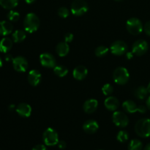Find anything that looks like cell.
I'll use <instances>...</instances> for the list:
<instances>
[{"instance_id": "cell-1", "label": "cell", "mask_w": 150, "mask_h": 150, "mask_svg": "<svg viewBox=\"0 0 150 150\" xmlns=\"http://www.w3.org/2000/svg\"><path fill=\"white\" fill-rule=\"evenodd\" d=\"M40 19L36 14L33 13H28L23 21V27L25 31L29 33L36 32L40 27Z\"/></svg>"}, {"instance_id": "cell-2", "label": "cell", "mask_w": 150, "mask_h": 150, "mask_svg": "<svg viewBox=\"0 0 150 150\" xmlns=\"http://www.w3.org/2000/svg\"><path fill=\"white\" fill-rule=\"evenodd\" d=\"M136 134L142 138H148L150 136V120L143 118L139 120L135 125Z\"/></svg>"}, {"instance_id": "cell-3", "label": "cell", "mask_w": 150, "mask_h": 150, "mask_svg": "<svg viewBox=\"0 0 150 150\" xmlns=\"http://www.w3.org/2000/svg\"><path fill=\"white\" fill-rule=\"evenodd\" d=\"M113 79L114 82L119 85H125L128 82L130 79L129 72L125 67H119L113 73Z\"/></svg>"}, {"instance_id": "cell-4", "label": "cell", "mask_w": 150, "mask_h": 150, "mask_svg": "<svg viewBox=\"0 0 150 150\" xmlns=\"http://www.w3.org/2000/svg\"><path fill=\"white\" fill-rule=\"evenodd\" d=\"M126 28L129 33L133 35H138L142 32L144 29L142 21L137 18H131L126 23Z\"/></svg>"}, {"instance_id": "cell-5", "label": "cell", "mask_w": 150, "mask_h": 150, "mask_svg": "<svg viewBox=\"0 0 150 150\" xmlns=\"http://www.w3.org/2000/svg\"><path fill=\"white\" fill-rule=\"evenodd\" d=\"M42 139L47 146H55L59 143V136L57 132L51 127H48L44 131L42 135Z\"/></svg>"}, {"instance_id": "cell-6", "label": "cell", "mask_w": 150, "mask_h": 150, "mask_svg": "<svg viewBox=\"0 0 150 150\" xmlns=\"http://www.w3.org/2000/svg\"><path fill=\"white\" fill-rule=\"evenodd\" d=\"M89 10V6L85 0H74L71 4L70 10L73 15L81 16L84 15Z\"/></svg>"}, {"instance_id": "cell-7", "label": "cell", "mask_w": 150, "mask_h": 150, "mask_svg": "<svg viewBox=\"0 0 150 150\" xmlns=\"http://www.w3.org/2000/svg\"><path fill=\"white\" fill-rule=\"evenodd\" d=\"M122 108L126 112L130 113V114H133L136 112L142 113L144 114L146 111V108L144 105H139L138 106L136 103L133 100H126L123 103Z\"/></svg>"}, {"instance_id": "cell-8", "label": "cell", "mask_w": 150, "mask_h": 150, "mask_svg": "<svg viewBox=\"0 0 150 150\" xmlns=\"http://www.w3.org/2000/svg\"><path fill=\"white\" fill-rule=\"evenodd\" d=\"M149 48L147 42L144 40H138L132 46V52L136 56H142L146 54Z\"/></svg>"}, {"instance_id": "cell-9", "label": "cell", "mask_w": 150, "mask_h": 150, "mask_svg": "<svg viewBox=\"0 0 150 150\" xmlns=\"http://www.w3.org/2000/svg\"><path fill=\"white\" fill-rule=\"evenodd\" d=\"M113 122L120 127H127L129 123V119L125 114L122 111H115L112 117Z\"/></svg>"}, {"instance_id": "cell-10", "label": "cell", "mask_w": 150, "mask_h": 150, "mask_svg": "<svg viewBox=\"0 0 150 150\" xmlns=\"http://www.w3.org/2000/svg\"><path fill=\"white\" fill-rule=\"evenodd\" d=\"M127 45L122 40H117L111 45V52L115 56H122L127 52Z\"/></svg>"}, {"instance_id": "cell-11", "label": "cell", "mask_w": 150, "mask_h": 150, "mask_svg": "<svg viewBox=\"0 0 150 150\" xmlns=\"http://www.w3.org/2000/svg\"><path fill=\"white\" fill-rule=\"evenodd\" d=\"M13 66L15 70L19 73H24L28 69V62L24 57H16L13 59Z\"/></svg>"}, {"instance_id": "cell-12", "label": "cell", "mask_w": 150, "mask_h": 150, "mask_svg": "<svg viewBox=\"0 0 150 150\" xmlns=\"http://www.w3.org/2000/svg\"><path fill=\"white\" fill-rule=\"evenodd\" d=\"M40 61L44 67L54 68L57 65V62L52 54L49 53H42L40 56Z\"/></svg>"}, {"instance_id": "cell-13", "label": "cell", "mask_w": 150, "mask_h": 150, "mask_svg": "<svg viewBox=\"0 0 150 150\" xmlns=\"http://www.w3.org/2000/svg\"><path fill=\"white\" fill-rule=\"evenodd\" d=\"M16 111L19 116L22 117H29L32 114V107L27 103H21L16 107Z\"/></svg>"}, {"instance_id": "cell-14", "label": "cell", "mask_w": 150, "mask_h": 150, "mask_svg": "<svg viewBox=\"0 0 150 150\" xmlns=\"http://www.w3.org/2000/svg\"><path fill=\"white\" fill-rule=\"evenodd\" d=\"M98 128H99V125L95 120H87L83 125V131L88 134H93L96 133Z\"/></svg>"}, {"instance_id": "cell-15", "label": "cell", "mask_w": 150, "mask_h": 150, "mask_svg": "<svg viewBox=\"0 0 150 150\" xmlns=\"http://www.w3.org/2000/svg\"><path fill=\"white\" fill-rule=\"evenodd\" d=\"M28 81L32 86H37L41 81V73L37 70H32L28 74Z\"/></svg>"}, {"instance_id": "cell-16", "label": "cell", "mask_w": 150, "mask_h": 150, "mask_svg": "<svg viewBox=\"0 0 150 150\" xmlns=\"http://www.w3.org/2000/svg\"><path fill=\"white\" fill-rule=\"evenodd\" d=\"M88 74V70L83 65H79L75 67L73 71V76L75 79L78 81L83 80Z\"/></svg>"}, {"instance_id": "cell-17", "label": "cell", "mask_w": 150, "mask_h": 150, "mask_svg": "<svg viewBox=\"0 0 150 150\" xmlns=\"http://www.w3.org/2000/svg\"><path fill=\"white\" fill-rule=\"evenodd\" d=\"M98 107V102L95 99H89L85 101L83 105V109L86 114H92L97 110Z\"/></svg>"}, {"instance_id": "cell-18", "label": "cell", "mask_w": 150, "mask_h": 150, "mask_svg": "<svg viewBox=\"0 0 150 150\" xmlns=\"http://www.w3.org/2000/svg\"><path fill=\"white\" fill-rule=\"evenodd\" d=\"M104 105L105 107L108 110L111 111H114L118 108L119 105H120V102H119L118 99L116 98L115 97H108L104 101Z\"/></svg>"}, {"instance_id": "cell-19", "label": "cell", "mask_w": 150, "mask_h": 150, "mask_svg": "<svg viewBox=\"0 0 150 150\" xmlns=\"http://www.w3.org/2000/svg\"><path fill=\"white\" fill-rule=\"evenodd\" d=\"M56 51H57V54L61 57L67 56L70 51V47H69L68 43L66 42H60L59 43L57 44V47H56Z\"/></svg>"}, {"instance_id": "cell-20", "label": "cell", "mask_w": 150, "mask_h": 150, "mask_svg": "<svg viewBox=\"0 0 150 150\" xmlns=\"http://www.w3.org/2000/svg\"><path fill=\"white\" fill-rule=\"evenodd\" d=\"M13 25L6 21H0V35L6 36L13 32Z\"/></svg>"}, {"instance_id": "cell-21", "label": "cell", "mask_w": 150, "mask_h": 150, "mask_svg": "<svg viewBox=\"0 0 150 150\" xmlns=\"http://www.w3.org/2000/svg\"><path fill=\"white\" fill-rule=\"evenodd\" d=\"M13 47V40L9 38H4L0 41V51L7 53Z\"/></svg>"}, {"instance_id": "cell-22", "label": "cell", "mask_w": 150, "mask_h": 150, "mask_svg": "<svg viewBox=\"0 0 150 150\" xmlns=\"http://www.w3.org/2000/svg\"><path fill=\"white\" fill-rule=\"evenodd\" d=\"M148 92L147 88H146L144 86H139L138 88H136V90L134 91V95L136 98L139 100H144L147 97Z\"/></svg>"}, {"instance_id": "cell-23", "label": "cell", "mask_w": 150, "mask_h": 150, "mask_svg": "<svg viewBox=\"0 0 150 150\" xmlns=\"http://www.w3.org/2000/svg\"><path fill=\"white\" fill-rule=\"evenodd\" d=\"M26 38V32L23 30H16L13 32V35H12V38H13V41L16 43L18 42H21L22 41L24 40Z\"/></svg>"}, {"instance_id": "cell-24", "label": "cell", "mask_w": 150, "mask_h": 150, "mask_svg": "<svg viewBox=\"0 0 150 150\" xmlns=\"http://www.w3.org/2000/svg\"><path fill=\"white\" fill-rule=\"evenodd\" d=\"M18 0H0V5L7 10H12L17 7Z\"/></svg>"}, {"instance_id": "cell-25", "label": "cell", "mask_w": 150, "mask_h": 150, "mask_svg": "<svg viewBox=\"0 0 150 150\" xmlns=\"http://www.w3.org/2000/svg\"><path fill=\"white\" fill-rule=\"evenodd\" d=\"M54 72L59 77H64L68 73V70L66 67L63 65H56L54 67Z\"/></svg>"}, {"instance_id": "cell-26", "label": "cell", "mask_w": 150, "mask_h": 150, "mask_svg": "<svg viewBox=\"0 0 150 150\" xmlns=\"http://www.w3.org/2000/svg\"><path fill=\"white\" fill-rule=\"evenodd\" d=\"M143 144L139 139H133L128 144V150H142Z\"/></svg>"}, {"instance_id": "cell-27", "label": "cell", "mask_w": 150, "mask_h": 150, "mask_svg": "<svg viewBox=\"0 0 150 150\" xmlns=\"http://www.w3.org/2000/svg\"><path fill=\"white\" fill-rule=\"evenodd\" d=\"M108 52V48L104 45H100L97 47L95 51V55L98 57H103L104 56L106 55Z\"/></svg>"}, {"instance_id": "cell-28", "label": "cell", "mask_w": 150, "mask_h": 150, "mask_svg": "<svg viewBox=\"0 0 150 150\" xmlns=\"http://www.w3.org/2000/svg\"><path fill=\"white\" fill-rule=\"evenodd\" d=\"M129 139V135L125 130H121L118 133L117 136V139L121 143H125V142H127Z\"/></svg>"}, {"instance_id": "cell-29", "label": "cell", "mask_w": 150, "mask_h": 150, "mask_svg": "<svg viewBox=\"0 0 150 150\" xmlns=\"http://www.w3.org/2000/svg\"><path fill=\"white\" fill-rule=\"evenodd\" d=\"M7 18L9 19L10 21L16 22L18 21L19 18H20V14L16 11L10 10V12L7 13Z\"/></svg>"}, {"instance_id": "cell-30", "label": "cell", "mask_w": 150, "mask_h": 150, "mask_svg": "<svg viewBox=\"0 0 150 150\" xmlns=\"http://www.w3.org/2000/svg\"><path fill=\"white\" fill-rule=\"evenodd\" d=\"M102 92L104 95L108 96V95H111L113 93V92H114V88H113V86L110 83H106V84H105L103 86Z\"/></svg>"}, {"instance_id": "cell-31", "label": "cell", "mask_w": 150, "mask_h": 150, "mask_svg": "<svg viewBox=\"0 0 150 150\" xmlns=\"http://www.w3.org/2000/svg\"><path fill=\"white\" fill-rule=\"evenodd\" d=\"M70 14V11H69L68 9L65 7H61L59 8L58 10V16L60 18H66L69 16Z\"/></svg>"}, {"instance_id": "cell-32", "label": "cell", "mask_w": 150, "mask_h": 150, "mask_svg": "<svg viewBox=\"0 0 150 150\" xmlns=\"http://www.w3.org/2000/svg\"><path fill=\"white\" fill-rule=\"evenodd\" d=\"M73 38H74V36H73V35L72 33H67L65 35H64V42H70L73 41Z\"/></svg>"}, {"instance_id": "cell-33", "label": "cell", "mask_w": 150, "mask_h": 150, "mask_svg": "<svg viewBox=\"0 0 150 150\" xmlns=\"http://www.w3.org/2000/svg\"><path fill=\"white\" fill-rule=\"evenodd\" d=\"M144 30L145 33H146V35L150 36V21H147L145 23L144 26Z\"/></svg>"}, {"instance_id": "cell-34", "label": "cell", "mask_w": 150, "mask_h": 150, "mask_svg": "<svg viewBox=\"0 0 150 150\" xmlns=\"http://www.w3.org/2000/svg\"><path fill=\"white\" fill-rule=\"evenodd\" d=\"M32 150H47V149L46 147H45V146H44V145L38 144L36 145L35 147L32 148Z\"/></svg>"}, {"instance_id": "cell-35", "label": "cell", "mask_w": 150, "mask_h": 150, "mask_svg": "<svg viewBox=\"0 0 150 150\" xmlns=\"http://www.w3.org/2000/svg\"><path fill=\"white\" fill-rule=\"evenodd\" d=\"M66 143L64 142V141H60L58 143V146L60 149H64L66 148Z\"/></svg>"}, {"instance_id": "cell-36", "label": "cell", "mask_w": 150, "mask_h": 150, "mask_svg": "<svg viewBox=\"0 0 150 150\" xmlns=\"http://www.w3.org/2000/svg\"><path fill=\"white\" fill-rule=\"evenodd\" d=\"M146 107H147V108L150 111V96L147 98V100H146Z\"/></svg>"}, {"instance_id": "cell-37", "label": "cell", "mask_w": 150, "mask_h": 150, "mask_svg": "<svg viewBox=\"0 0 150 150\" xmlns=\"http://www.w3.org/2000/svg\"><path fill=\"white\" fill-rule=\"evenodd\" d=\"M5 59H6V61H8L9 62V61H10V60H12V61H13V59L12 58V56L10 55V54H8V55L6 56Z\"/></svg>"}, {"instance_id": "cell-38", "label": "cell", "mask_w": 150, "mask_h": 150, "mask_svg": "<svg viewBox=\"0 0 150 150\" xmlns=\"http://www.w3.org/2000/svg\"><path fill=\"white\" fill-rule=\"evenodd\" d=\"M127 59H132V57H133V52H128L127 54Z\"/></svg>"}, {"instance_id": "cell-39", "label": "cell", "mask_w": 150, "mask_h": 150, "mask_svg": "<svg viewBox=\"0 0 150 150\" xmlns=\"http://www.w3.org/2000/svg\"><path fill=\"white\" fill-rule=\"evenodd\" d=\"M35 1H36V0H25V1H26L27 4H32V3L35 2Z\"/></svg>"}, {"instance_id": "cell-40", "label": "cell", "mask_w": 150, "mask_h": 150, "mask_svg": "<svg viewBox=\"0 0 150 150\" xmlns=\"http://www.w3.org/2000/svg\"><path fill=\"white\" fill-rule=\"evenodd\" d=\"M144 150H150V143L148 144L145 146Z\"/></svg>"}, {"instance_id": "cell-41", "label": "cell", "mask_w": 150, "mask_h": 150, "mask_svg": "<svg viewBox=\"0 0 150 150\" xmlns=\"http://www.w3.org/2000/svg\"><path fill=\"white\" fill-rule=\"evenodd\" d=\"M14 108H15V105H10V106H9V110H10V111H13Z\"/></svg>"}, {"instance_id": "cell-42", "label": "cell", "mask_w": 150, "mask_h": 150, "mask_svg": "<svg viewBox=\"0 0 150 150\" xmlns=\"http://www.w3.org/2000/svg\"><path fill=\"white\" fill-rule=\"evenodd\" d=\"M146 88H147V90H148V92H149V93H150V82H149V84H148V86Z\"/></svg>"}, {"instance_id": "cell-43", "label": "cell", "mask_w": 150, "mask_h": 150, "mask_svg": "<svg viewBox=\"0 0 150 150\" xmlns=\"http://www.w3.org/2000/svg\"><path fill=\"white\" fill-rule=\"evenodd\" d=\"M1 66H2V62H1V59H0V67H1Z\"/></svg>"}, {"instance_id": "cell-44", "label": "cell", "mask_w": 150, "mask_h": 150, "mask_svg": "<svg viewBox=\"0 0 150 150\" xmlns=\"http://www.w3.org/2000/svg\"><path fill=\"white\" fill-rule=\"evenodd\" d=\"M115 1H122V0H115Z\"/></svg>"}]
</instances>
